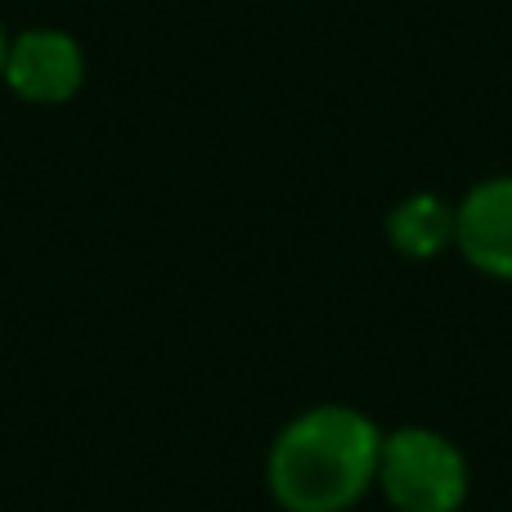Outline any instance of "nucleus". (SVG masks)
I'll use <instances>...</instances> for the list:
<instances>
[{
  "label": "nucleus",
  "instance_id": "nucleus-1",
  "mask_svg": "<svg viewBox=\"0 0 512 512\" xmlns=\"http://www.w3.org/2000/svg\"><path fill=\"white\" fill-rule=\"evenodd\" d=\"M378 418L324 400L279 427L265 454V490L283 512H355L378 486Z\"/></svg>",
  "mask_w": 512,
  "mask_h": 512
},
{
  "label": "nucleus",
  "instance_id": "nucleus-2",
  "mask_svg": "<svg viewBox=\"0 0 512 512\" xmlns=\"http://www.w3.org/2000/svg\"><path fill=\"white\" fill-rule=\"evenodd\" d=\"M373 490L391 512H463L472 495V463L445 432L405 423L382 432Z\"/></svg>",
  "mask_w": 512,
  "mask_h": 512
},
{
  "label": "nucleus",
  "instance_id": "nucleus-3",
  "mask_svg": "<svg viewBox=\"0 0 512 512\" xmlns=\"http://www.w3.org/2000/svg\"><path fill=\"white\" fill-rule=\"evenodd\" d=\"M0 81L18 104L59 108L77 99L86 86V50L63 27H23V32L9 36Z\"/></svg>",
  "mask_w": 512,
  "mask_h": 512
},
{
  "label": "nucleus",
  "instance_id": "nucleus-4",
  "mask_svg": "<svg viewBox=\"0 0 512 512\" xmlns=\"http://www.w3.org/2000/svg\"><path fill=\"white\" fill-rule=\"evenodd\" d=\"M454 252L477 274L512 283V176H486L454 203Z\"/></svg>",
  "mask_w": 512,
  "mask_h": 512
},
{
  "label": "nucleus",
  "instance_id": "nucleus-5",
  "mask_svg": "<svg viewBox=\"0 0 512 512\" xmlns=\"http://www.w3.org/2000/svg\"><path fill=\"white\" fill-rule=\"evenodd\" d=\"M387 243L409 261H432L454 248V203H445L432 189L400 198L387 212Z\"/></svg>",
  "mask_w": 512,
  "mask_h": 512
},
{
  "label": "nucleus",
  "instance_id": "nucleus-6",
  "mask_svg": "<svg viewBox=\"0 0 512 512\" xmlns=\"http://www.w3.org/2000/svg\"><path fill=\"white\" fill-rule=\"evenodd\" d=\"M9 36H14V32H9V27H5V18H0V72H5V54H9Z\"/></svg>",
  "mask_w": 512,
  "mask_h": 512
}]
</instances>
